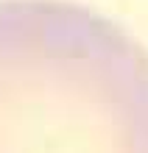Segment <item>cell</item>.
Returning a JSON list of instances; mask_svg holds the SVG:
<instances>
[{
	"instance_id": "6da1fadb",
	"label": "cell",
	"mask_w": 148,
	"mask_h": 153,
	"mask_svg": "<svg viewBox=\"0 0 148 153\" xmlns=\"http://www.w3.org/2000/svg\"><path fill=\"white\" fill-rule=\"evenodd\" d=\"M148 153V50L73 0H0V153Z\"/></svg>"
}]
</instances>
